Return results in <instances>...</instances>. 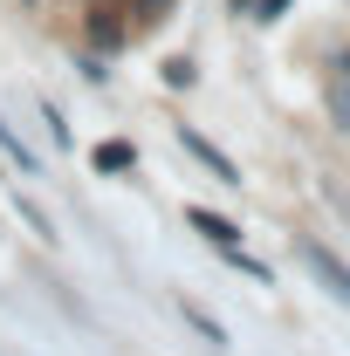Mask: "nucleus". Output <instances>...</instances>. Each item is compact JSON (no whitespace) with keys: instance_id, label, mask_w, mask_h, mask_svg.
Segmentation results:
<instances>
[{"instance_id":"1","label":"nucleus","mask_w":350,"mask_h":356,"mask_svg":"<svg viewBox=\"0 0 350 356\" xmlns=\"http://www.w3.org/2000/svg\"><path fill=\"white\" fill-rule=\"evenodd\" d=\"M303 267H309V274H316V281H323V288H330V295H337V302L350 309V267L337 261L323 240H303Z\"/></svg>"},{"instance_id":"2","label":"nucleus","mask_w":350,"mask_h":356,"mask_svg":"<svg viewBox=\"0 0 350 356\" xmlns=\"http://www.w3.org/2000/svg\"><path fill=\"white\" fill-rule=\"evenodd\" d=\"M178 144H185V151H192V158H199V165H206V172L220 178V185H248V178H241V165H234V158L220 151L213 137H199L192 124H178Z\"/></svg>"},{"instance_id":"3","label":"nucleus","mask_w":350,"mask_h":356,"mask_svg":"<svg viewBox=\"0 0 350 356\" xmlns=\"http://www.w3.org/2000/svg\"><path fill=\"white\" fill-rule=\"evenodd\" d=\"M185 226H192L206 247H220V254H227V247H241V226H234V220H220L213 206H185Z\"/></svg>"},{"instance_id":"4","label":"nucleus","mask_w":350,"mask_h":356,"mask_svg":"<svg viewBox=\"0 0 350 356\" xmlns=\"http://www.w3.org/2000/svg\"><path fill=\"white\" fill-rule=\"evenodd\" d=\"M124 35H131V28H124V7H103V0H96V7H89V42L96 48H124Z\"/></svg>"},{"instance_id":"5","label":"nucleus","mask_w":350,"mask_h":356,"mask_svg":"<svg viewBox=\"0 0 350 356\" xmlns=\"http://www.w3.org/2000/svg\"><path fill=\"white\" fill-rule=\"evenodd\" d=\"M89 165H96V172H137V144L110 137V144H96V151H89Z\"/></svg>"},{"instance_id":"6","label":"nucleus","mask_w":350,"mask_h":356,"mask_svg":"<svg viewBox=\"0 0 350 356\" xmlns=\"http://www.w3.org/2000/svg\"><path fill=\"white\" fill-rule=\"evenodd\" d=\"M323 103H330V117H337V124L350 131V69H337V76L323 83Z\"/></svg>"},{"instance_id":"7","label":"nucleus","mask_w":350,"mask_h":356,"mask_svg":"<svg viewBox=\"0 0 350 356\" xmlns=\"http://www.w3.org/2000/svg\"><path fill=\"white\" fill-rule=\"evenodd\" d=\"M178 315H185V322H192V329H199V336H206L213 350H220V343H227V329H220V322H213V315H206V309H192V302H178Z\"/></svg>"},{"instance_id":"8","label":"nucleus","mask_w":350,"mask_h":356,"mask_svg":"<svg viewBox=\"0 0 350 356\" xmlns=\"http://www.w3.org/2000/svg\"><path fill=\"white\" fill-rule=\"evenodd\" d=\"M0 151H7V158H14L21 172H35V151H28V144L14 137V124H0Z\"/></svg>"},{"instance_id":"9","label":"nucleus","mask_w":350,"mask_h":356,"mask_svg":"<svg viewBox=\"0 0 350 356\" xmlns=\"http://www.w3.org/2000/svg\"><path fill=\"white\" fill-rule=\"evenodd\" d=\"M289 7H296V0H254V7H248V21H282Z\"/></svg>"},{"instance_id":"10","label":"nucleus","mask_w":350,"mask_h":356,"mask_svg":"<svg viewBox=\"0 0 350 356\" xmlns=\"http://www.w3.org/2000/svg\"><path fill=\"white\" fill-rule=\"evenodd\" d=\"M165 83H172V89H192V62H185V55H178V62H165Z\"/></svg>"},{"instance_id":"11","label":"nucleus","mask_w":350,"mask_h":356,"mask_svg":"<svg viewBox=\"0 0 350 356\" xmlns=\"http://www.w3.org/2000/svg\"><path fill=\"white\" fill-rule=\"evenodd\" d=\"M137 14L144 21H172V0H137Z\"/></svg>"},{"instance_id":"12","label":"nucleus","mask_w":350,"mask_h":356,"mask_svg":"<svg viewBox=\"0 0 350 356\" xmlns=\"http://www.w3.org/2000/svg\"><path fill=\"white\" fill-rule=\"evenodd\" d=\"M227 7H234V14H248V7H254V0H227Z\"/></svg>"},{"instance_id":"13","label":"nucleus","mask_w":350,"mask_h":356,"mask_svg":"<svg viewBox=\"0 0 350 356\" xmlns=\"http://www.w3.org/2000/svg\"><path fill=\"white\" fill-rule=\"evenodd\" d=\"M344 69H350V55H344Z\"/></svg>"},{"instance_id":"14","label":"nucleus","mask_w":350,"mask_h":356,"mask_svg":"<svg viewBox=\"0 0 350 356\" xmlns=\"http://www.w3.org/2000/svg\"><path fill=\"white\" fill-rule=\"evenodd\" d=\"M28 7H35V0H28Z\"/></svg>"}]
</instances>
